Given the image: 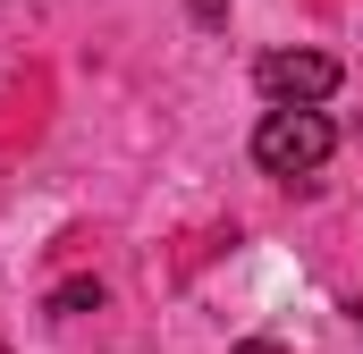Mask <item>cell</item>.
I'll return each mask as SVG.
<instances>
[{
	"instance_id": "obj_1",
	"label": "cell",
	"mask_w": 363,
	"mask_h": 354,
	"mask_svg": "<svg viewBox=\"0 0 363 354\" xmlns=\"http://www.w3.org/2000/svg\"><path fill=\"white\" fill-rule=\"evenodd\" d=\"M330 152H338V127L321 110H262V127H254V161L271 177H313Z\"/></svg>"
},
{
	"instance_id": "obj_2",
	"label": "cell",
	"mask_w": 363,
	"mask_h": 354,
	"mask_svg": "<svg viewBox=\"0 0 363 354\" xmlns=\"http://www.w3.org/2000/svg\"><path fill=\"white\" fill-rule=\"evenodd\" d=\"M254 85H262L271 110H321L330 93L347 85V68H338L330 51H271V59L254 68Z\"/></svg>"
},
{
	"instance_id": "obj_3",
	"label": "cell",
	"mask_w": 363,
	"mask_h": 354,
	"mask_svg": "<svg viewBox=\"0 0 363 354\" xmlns=\"http://www.w3.org/2000/svg\"><path fill=\"white\" fill-rule=\"evenodd\" d=\"M93 304H101V278H68V287L51 295V312H60V321H68V312H93Z\"/></svg>"
},
{
	"instance_id": "obj_4",
	"label": "cell",
	"mask_w": 363,
	"mask_h": 354,
	"mask_svg": "<svg viewBox=\"0 0 363 354\" xmlns=\"http://www.w3.org/2000/svg\"><path fill=\"white\" fill-rule=\"evenodd\" d=\"M186 8H194V25H228V8H237V0H186Z\"/></svg>"
},
{
	"instance_id": "obj_5",
	"label": "cell",
	"mask_w": 363,
	"mask_h": 354,
	"mask_svg": "<svg viewBox=\"0 0 363 354\" xmlns=\"http://www.w3.org/2000/svg\"><path fill=\"white\" fill-rule=\"evenodd\" d=\"M228 354H279V346H271V338H245V346H228Z\"/></svg>"
},
{
	"instance_id": "obj_6",
	"label": "cell",
	"mask_w": 363,
	"mask_h": 354,
	"mask_svg": "<svg viewBox=\"0 0 363 354\" xmlns=\"http://www.w3.org/2000/svg\"><path fill=\"white\" fill-rule=\"evenodd\" d=\"M347 312H355V329H363V295H355V304H347Z\"/></svg>"
}]
</instances>
